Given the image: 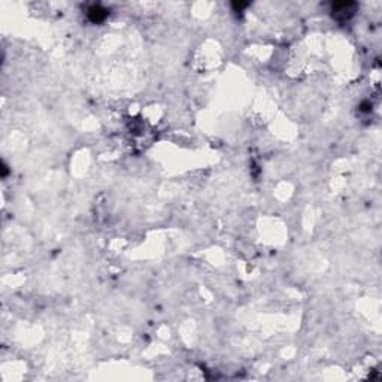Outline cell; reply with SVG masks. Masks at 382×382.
Wrapping results in <instances>:
<instances>
[{
    "instance_id": "6da1fadb",
    "label": "cell",
    "mask_w": 382,
    "mask_h": 382,
    "mask_svg": "<svg viewBox=\"0 0 382 382\" xmlns=\"http://www.w3.org/2000/svg\"><path fill=\"white\" fill-rule=\"evenodd\" d=\"M354 8H355V5L351 3V2H340V3H334L333 5L331 12H333V17L336 20L343 21V20H348L353 15Z\"/></svg>"
},
{
    "instance_id": "7a4b0ae2",
    "label": "cell",
    "mask_w": 382,
    "mask_h": 382,
    "mask_svg": "<svg viewBox=\"0 0 382 382\" xmlns=\"http://www.w3.org/2000/svg\"><path fill=\"white\" fill-rule=\"evenodd\" d=\"M106 17H108V11L103 9V8L99 6V5H93V6L88 9V18H90L93 23H100V21H103Z\"/></svg>"
}]
</instances>
